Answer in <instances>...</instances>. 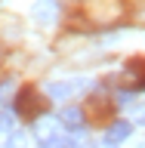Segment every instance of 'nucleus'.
I'll list each match as a JSON object with an SVG mask.
<instances>
[{"label":"nucleus","instance_id":"obj_1","mask_svg":"<svg viewBox=\"0 0 145 148\" xmlns=\"http://www.w3.org/2000/svg\"><path fill=\"white\" fill-rule=\"evenodd\" d=\"M16 111L25 120H37L46 111V102H40L34 86H25V90H19V96H16Z\"/></svg>","mask_w":145,"mask_h":148},{"label":"nucleus","instance_id":"obj_11","mask_svg":"<svg viewBox=\"0 0 145 148\" xmlns=\"http://www.w3.org/2000/svg\"><path fill=\"white\" fill-rule=\"evenodd\" d=\"M9 86H12V83H9V80H3V83H0V99H3V96H6V92H9Z\"/></svg>","mask_w":145,"mask_h":148},{"label":"nucleus","instance_id":"obj_8","mask_svg":"<svg viewBox=\"0 0 145 148\" xmlns=\"http://www.w3.org/2000/svg\"><path fill=\"white\" fill-rule=\"evenodd\" d=\"M6 148H28V136H25V130H12L6 139Z\"/></svg>","mask_w":145,"mask_h":148},{"label":"nucleus","instance_id":"obj_4","mask_svg":"<svg viewBox=\"0 0 145 148\" xmlns=\"http://www.w3.org/2000/svg\"><path fill=\"white\" fill-rule=\"evenodd\" d=\"M77 86H80V83H74V80H49V83H43V92L49 99H56V102H65V99L74 96Z\"/></svg>","mask_w":145,"mask_h":148},{"label":"nucleus","instance_id":"obj_9","mask_svg":"<svg viewBox=\"0 0 145 148\" xmlns=\"http://www.w3.org/2000/svg\"><path fill=\"white\" fill-rule=\"evenodd\" d=\"M133 123H139V127H145V105H139V108L133 111Z\"/></svg>","mask_w":145,"mask_h":148},{"label":"nucleus","instance_id":"obj_6","mask_svg":"<svg viewBox=\"0 0 145 148\" xmlns=\"http://www.w3.org/2000/svg\"><path fill=\"white\" fill-rule=\"evenodd\" d=\"M133 136V123L130 120H114L108 130H105V142L108 145H120L124 139H130Z\"/></svg>","mask_w":145,"mask_h":148},{"label":"nucleus","instance_id":"obj_7","mask_svg":"<svg viewBox=\"0 0 145 148\" xmlns=\"http://www.w3.org/2000/svg\"><path fill=\"white\" fill-rule=\"evenodd\" d=\"M127 77H130V86L133 90H145V62L142 59H133L127 65Z\"/></svg>","mask_w":145,"mask_h":148},{"label":"nucleus","instance_id":"obj_10","mask_svg":"<svg viewBox=\"0 0 145 148\" xmlns=\"http://www.w3.org/2000/svg\"><path fill=\"white\" fill-rule=\"evenodd\" d=\"M0 130H3V133L12 130V117H9V114H0Z\"/></svg>","mask_w":145,"mask_h":148},{"label":"nucleus","instance_id":"obj_5","mask_svg":"<svg viewBox=\"0 0 145 148\" xmlns=\"http://www.w3.org/2000/svg\"><path fill=\"white\" fill-rule=\"evenodd\" d=\"M59 120H62L68 130H83L87 127V114H83V108H77V105H65V108L59 111Z\"/></svg>","mask_w":145,"mask_h":148},{"label":"nucleus","instance_id":"obj_2","mask_svg":"<svg viewBox=\"0 0 145 148\" xmlns=\"http://www.w3.org/2000/svg\"><path fill=\"white\" fill-rule=\"evenodd\" d=\"M87 12H90L93 22H99V25H111V22H118L124 6H120V0H87Z\"/></svg>","mask_w":145,"mask_h":148},{"label":"nucleus","instance_id":"obj_3","mask_svg":"<svg viewBox=\"0 0 145 148\" xmlns=\"http://www.w3.org/2000/svg\"><path fill=\"white\" fill-rule=\"evenodd\" d=\"M59 16V0H37L34 6H31V18H34L37 25L49 28Z\"/></svg>","mask_w":145,"mask_h":148}]
</instances>
